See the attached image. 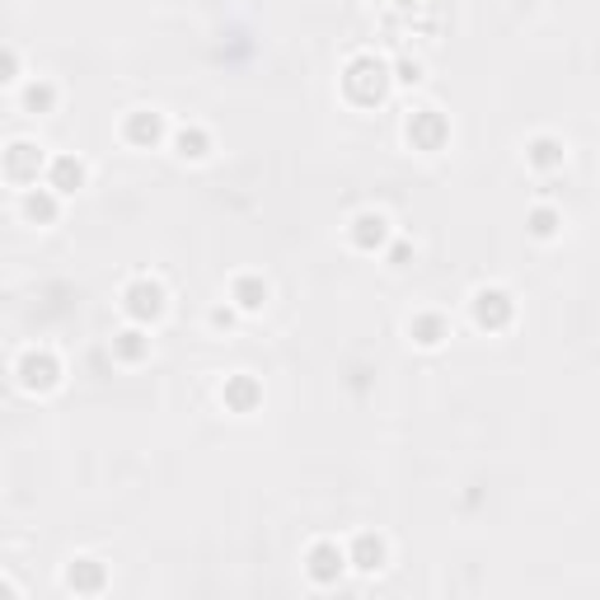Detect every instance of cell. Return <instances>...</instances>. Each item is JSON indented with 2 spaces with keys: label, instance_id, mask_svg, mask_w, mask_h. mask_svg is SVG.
I'll use <instances>...</instances> for the list:
<instances>
[{
  "label": "cell",
  "instance_id": "8",
  "mask_svg": "<svg viewBox=\"0 0 600 600\" xmlns=\"http://www.w3.org/2000/svg\"><path fill=\"white\" fill-rule=\"evenodd\" d=\"M118 136L127 141L132 151H155V146H165V141H169L174 132H169V122H165L160 109H132L127 118H122Z\"/></svg>",
  "mask_w": 600,
  "mask_h": 600
},
{
  "label": "cell",
  "instance_id": "10",
  "mask_svg": "<svg viewBox=\"0 0 600 600\" xmlns=\"http://www.w3.org/2000/svg\"><path fill=\"white\" fill-rule=\"evenodd\" d=\"M347 563H352V573H362V577L385 573V563H390V540L380 531H357L347 540Z\"/></svg>",
  "mask_w": 600,
  "mask_h": 600
},
{
  "label": "cell",
  "instance_id": "11",
  "mask_svg": "<svg viewBox=\"0 0 600 600\" xmlns=\"http://www.w3.org/2000/svg\"><path fill=\"white\" fill-rule=\"evenodd\" d=\"M62 581H66V591H76V596H99L109 587V563L95 558V554H76L66 563Z\"/></svg>",
  "mask_w": 600,
  "mask_h": 600
},
{
  "label": "cell",
  "instance_id": "4",
  "mask_svg": "<svg viewBox=\"0 0 600 600\" xmlns=\"http://www.w3.org/2000/svg\"><path fill=\"white\" fill-rule=\"evenodd\" d=\"M469 320L474 329L484 333H502L516 324V296H511L507 287H479L469 296Z\"/></svg>",
  "mask_w": 600,
  "mask_h": 600
},
{
  "label": "cell",
  "instance_id": "14",
  "mask_svg": "<svg viewBox=\"0 0 600 600\" xmlns=\"http://www.w3.org/2000/svg\"><path fill=\"white\" fill-rule=\"evenodd\" d=\"M525 165H531L535 174H558L563 165H568V141L554 136V132H540L525 141Z\"/></svg>",
  "mask_w": 600,
  "mask_h": 600
},
{
  "label": "cell",
  "instance_id": "12",
  "mask_svg": "<svg viewBox=\"0 0 600 600\" xmlns=\"http://www.w3.org/2000/svg\"><path fill=\"white\" fill-rule=\"evenodd\" d=\"M62 192L57 188H38V184H33V188H20V216L29 221V225H57V216H62Z\"/></svg>",
  "mask_w": 600,
  "mask_h": 600
},
{
  "label": "cell",
  "instance_id": "25",
  "mask_svg": "<svg viewBox=\"0 0 600 600\" xmlns=\"http://www.w3.org/2000/svg\"><path fill=\"white\" fill-rule=\"evenodd\" d=\"M0 80H5V85H20L24 76H20V52H14V47H5V76H0Z\"/></svg>",
  "mask_w": 600,
  "mask_h": 600
},
{
  "label": "cell",
  "instance_id": "1",
  "mask_svg": "<svg viewBox=\"0 0 600 600\" xmlns=\"http://www.w3.org/2000/svg\"><path fill=\"white\" fill-rule=\"evenodd\" d=\"M395 90V66L380 62L376 52H357L347 66H343V95L362 109H376V103Z\"/></svg>",
  "mask_w": 600,
  "mask_h": 600
},
{
  "label": "cell",
  "instance_id": "24",
  "mask_svg": "<svg viewBox=\"0 0 600 600\" xmlns=\"http://www.w3.org/2000/svg\"><path fill=\"white\" fill-rule=\"evenodd\" d=\"M385 258H390V268H403V263L413 258V244H409V240H390V249H385Z\"/></svg>",
  "mask_w": 600,
  "mask_h": 600
},
{
  "label": "cell",
  "instance_id": "20",
  "mask_svg": "<svg viewBox=\"0 0 600 600\" xmlns=\"http://www.w3.org/2000/svg\"><path fill=\"white\" fill-rule=\"evenodd\" d=\"M20 99H24V109L29 113H57V103H62V90H57V80H47V76H33L29 85H20Z\"/></svg>",
  "mask_w": 600,
  "mask_h": 600
},
{
  "label": "cell",
  "instance_id": "3",
  "mask_svg": "<svg viewBox=\"0 0 600 600\" xmlns=\"http://www.w3.org/2000/svg\"><path fill=\"white\" fill-rule=\"evenodd\" d=\"M66 366L52 347H24L20 357H14V380H20L24 395H52L62 385Z\"/></svg>",
  "mask_w": 600,
  "mask_h": 600
},
{
  "label": "cell",
  "instance_id": "9",
  "mask_svg": "<svg viewBox=\"0 0 600 600\" xmlns=\"http://www.w3.org/2000/svg\"><path fill=\"white\" fill-rule=\"evenodd\" d=\"M47 160H52V155L38 146V141H24V136L10 141V146H5V179L20 184V188H33L47 174Z\"/></svg>",
  "mask_w": 600,
  "mask_h": 600
},
{
  "label": "cell",
  "instance_id": "18",
  "mask_svg": "<svg viewBox=\"0 0 600 600\" xmlns=\"http://www.w3.org/2000/svg\"><path fill=\"white\" fill-rule=\"evenodd\" d=\"M169 146H174V155H179V160H188V165H202V160H211V151H216V141H211V132H207V127H198V122H188V127H174Z\"/></svg>",
  "mask_w": 600,
  "mask_h": 600
},
{
  "label": "cell",
  "instance_id": "7",
  "mask_svg": "<svg viewBox=\"0 0 600 600\" xmlns=\"http://www.w3.org/2000/svg\"><path fill=\"white\" fill-rule=\"evenodd\" d=\"M403 141H409L413 151H422V155L446 151V141H451L446 113H441V109H413L409 118H403Z\"/></svg>",
  "mask_w": 600,
  "mask_h": 600
},
{
  "label": "cell",
  "instance_id": "19",
  "mask_svg": "<svg viewBox=\"0 0 600 600\" xmlns=\"http://www.w3.org/2000/svg\"><path fill=\"white\" fill-rule=\"evenodd\" d=\"M113 362L118 366H141L151 362V329L146 324H127L113 333Z\"/></svg>",
  "mask_w": 600,
  "mask_h": 600
},
{
  "label": "cell",
  "instance_id": "15",
  "mask_svg": "<svg viewBox=\"0 0 600 600\" xmlns=\"http://www.w3.org/2000/svg\"><path fill=\"white\" fill-rule=\"evenodd\" d=\"M47 188H57L62 198H70V192H80L85 184H90V165L80 160V155H52L47 160V174H43Z\"/></svg>",
  "mask_w": 600,
  "mask_h": 600
},
{
  "label": "cell",
  "instance_id": "2",
  "mask_svg": "<svg viewBox=\"0 0 600 600\" xmlns=\"http://www.w3.org/2000/svg\"><path fill=\"white\" fill-rule=\"evenodd\" d=\"M165 310H169V291L160 277H132L127 287H122V314H127V324L155 329L165 320Z\"/></svg>",
  "mask_w": 600,
  "mask_h": 600
},
{
  "label": "cell",
  "instance_id": "22",
  "mask_svg": "<svg viewBox=\"0 0 600 600\" xmlns=\"http://www.w3.org/2000/svg\"><path fill=\"white\" fill-rule=\"evenodd\" d=\"M207 324H211V329H216V333H231V329L240 324V310L231 305V300H216V305H211V310H207Z\"/></svg>",
  "mask_w": 600,
  "mask_h": 600
},
{
  "label": "cell",
  "instance_id": "16",
  "mask_svg": "<svg viewBox=\"0 0 600 600\" xmlns=\"http://www.w3.org/2000/svg\"><path fill=\"white\" fill-rule=\"evenodd\" d=\"M451 338V320L441 310H413L409 314V343L422 347V352H436V347H446Z\"/></svg>",
  "mask_w": 600,
  "mask_h": 600
},
{
  "label": "cell",
  "instance_id": "13",
  "mask_svg": "<svg viewBox=\"0 0 600 600\" xmlns=\"http://www.w3.org/2000/svg\"><path fill=\"white\" fill-rule=\"evenodd\" d=\"M268 296H273V287H268V277H263V273H235L231 291H225V300H231L240 314H263Z\"/></svg>",
  "mask_w": 600,
  "mask_h": 600
},
{
  "label": "cell",
  "instance_id": "23",
  "mask_svg": "<svg viewBox=\"0 0 600 600\" xmlns=\"http://www.w3.org/2000/svg\"><path fill=\"white\" fill-rule=\"evenodd\" d=\"M390 66H395V85H422L427 80V66H422L418 57H399Z\"/></svg>",
  "mask_w": 600,
  "mask_h": 600
},
{
  "label": "cell",
  "instance_id": "6",
  "mask_svg": "<svg viewBox=\"0 0 600 600\" xmlns=\"http://www.w3.org/2000/svg\"><path fill=\"white\" fill-rule=\"evenodd\" d=\"M390 240H395V225L380 207H362L357 216L347 221V244L357 254H385L390 249Z\"/></svg>",
  "mask_w": 600,
  "mask_h": 600
},
{
  "label": "cell",
  "instance_id": "21",
  "mask_svg": "<svg viewBox=\"0 0 600 600\" xmlns=\"http://www.w3.org/2000/svg\"><path fill=\"white\" fill-rule=\"evenodd\" d=\"M525 231H531V240H540V244L558 240V235H563V211H558L554 202L531 207V216H525Z\"/></svg>",
  "mask_w": 600,
  "mask_h": 600
},
{
  "label": "cell",
  "instance_id": "5",
  "mask_svg": "<svg viewBox=\"0 0 600 600\" xmlns=\"http://www.w3.org/2000/svg\"><path fill=\"white\" fill-rule=\"evenodd\" d=\"M300 568H305V577L314 581V587H338L343 573L352 568V563H347V544H338V540H314V544H305V554H300Z\"/></svg>",
  "mask_w": 600,
  "mask_h": 600
},
{
  "label": "cell",
  "instance_id": "17",
  "mask_svg": "<svg viewBox=\"0 0 600 600\" xmlns=\"http://www.w3.org/2000/svg\"><path fill=\"white\" fill-rule=\"evenodd\" d=\"M221 403H225V413H254L258 403H263L258 376H249V370H235V376H225V380H221Z\"/></svg>",
  "mask_w": 600,
  "mask_h": 600
}]
</instances>
